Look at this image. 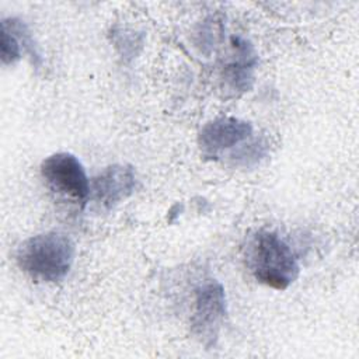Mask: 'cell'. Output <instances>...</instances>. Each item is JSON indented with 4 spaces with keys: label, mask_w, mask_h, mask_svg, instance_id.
<instances>
[{
    "label": "cell",
    "mask_w": 359,
    "mask_h": 359,
    "mask_svg": "<svg viewBox=\"0 0 359 359\" xmlns=\"http://www.w3.org/2000/svg\"><path fill=\"white\" fill-rule=\"evenodd\" d=\"M76 255L73 240L60 231H46L20 244L15 261L31 279L43 283L63 280L72 269Z\"/></svg>",
    "instance_id": "obj_1"
},
{
    "label": "cell",
    "mask_w": 359,
    "mask_h": 359,
    "mask_svg": "<svg viewBox=\"0 0 359 359\" xmlns=\"http://www.w3.org/2000/svg\"><path fill=\"white\" fill-rule=\"evenodd\" d=\"M245 264L259 283L276 289H287L299 276L300 266L287 243L276 233L259 230L245 245Z\"/></svg>",
    "instance_id": "obj_2"
},
{
    "label": "cell",
    "mask_w": 359,
    "mask_h": 359,
    "mask_svg": "<svg viewBox=\"0 0 359 359\" xmlns=\"http://www.w3.org/2000/svg\"><path fill=\"white\" fill-rule=\"evenodd\" d=\"M41 177L56 195L84 206L90 201V181L80 160L66 151L48 156L41 163Z\"/></svg>",
    "instance_id": "obj_3"
},
{
    "label": "cell",
    "mask_w": 359,
    "mask_h": 359,
    "mask_svg": "<svg viewBox=\"0 0 359 359\" xmlns=\"http://www.w3.org/2000/svg\"><path fill=\"white\" fill-rule=\"evenodd\" d=\"M226 317V293L217 280H210L196 290L195 309L191 327L195 337L206 346L217 339L222 323Z\"/></svg>",
    "instance_id": "obj_4"
},
{
    "label": "cell",
    "mask_w": 359,
    "mask_h": 359,
    "mask_svg": "<svg viewBox=\"0 0 359 359\" xmlns=\"http://www.w3.org/2000/svg\"><path fill=\"white\" fill-rule=\"evenodd\" d=\"M137 178L129 164H112L100 171L90 182V201L105 212H109L136 189Z\"/></svg>",
    "instance_id": "obj_5"
},
{
    "label": "cell",
    "mask_w": 359,
    "mask_h": 359,
    "mask_svg": "<svg viewBox=\"0 0 359 359\" xmlns=\"http://www.w3.org/2000/svg\"><path fill=\"white\" fill-rule=\"evenodd\" d=\"M251 136L252 126L250 122L233 116H222L202 126L198 135V144L205 157H219L226 150L251 139Z\"/></svg>",
    "instance_id": "obj_6"
},
{
    "label": "cell",
    "mask_w": 359,
    "mask_h": 359,
    "mask_svg": "<svg viewBox=\"0 0 359 359\" xmlns=\"http://www.w3.org/2000/svg\"><path fill=\"white\" fill-rule=\"evenodd\" d=\"M241 57L231 62L224 69V80L230 84L231 90L245 91L250 87V81L252 80V62L250 60L251 48L243 41L241 45Z\"/></svg>",
    "instance_id": "obj_7"
},
{
    "label": "cell",
    "mask_w": 359,
    "mask_h": 359,
    "mask_svg": "<svg viewBox=\"0 0 359 359\" xmlns=\"http://www.w3.org/2000/svg\"><path fill=\"white\" fill-rule=\"evenodd\" d=\"M1 62L3 65H14L21 59V41L20 38L1 22Z\"/></svg>",
    "instance_id": "obj_8"
}]
</instances>
